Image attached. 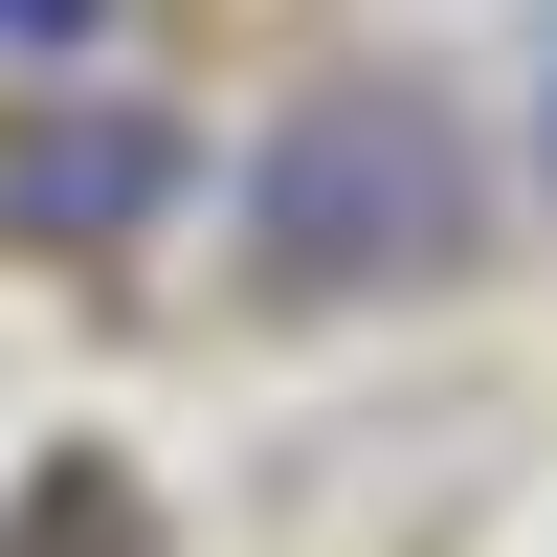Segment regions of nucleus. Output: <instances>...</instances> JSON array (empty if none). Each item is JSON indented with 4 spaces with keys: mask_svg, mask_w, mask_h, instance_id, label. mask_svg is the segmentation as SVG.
I'll return each instance as SVG.
<instances>
[{
    "mask_svg": "<svg viewBox=\"0 0 557 557\" xmlns=\"http://www.w3.org/2000/svg\"><path fill=\"white\" fill-rule=\"evenodd\" d=\"M178 201V112H23L0 134V246H134Z\"/></svg>",
    "mask_w": 557,
    "mask_h": 557,
    "instance_id": "obj_2",
    "label": "nucleus"
},
{
    "mask_svg": "<svg viewBox=\"0 0 557 557\" xmlns=\"http://www.w3.org/2000/svg\"><path fill=\"white\" fill-rule=\"evenodd\" d=\"M0 45H23V67L45 45H112V0H0Z\"/></svg>",
    "mask_w": 557,
    "mask_h": 557,
    "instance_id": "obj_3",
    "label": "nucleus"
},
{
    "mask_svg": "<svg viewBox=\"0 0 557 557\" xmlns=\"http://www.w3.org/2000/svg\"><path fill=\"white\" fill-rule=\"evenodd\" d=\"M535 201H557V67H535Z\"/></svg>",
    "mask_w": 557,
    "mask_h": 557,
    "instance_id": "obj_4",
    "label": "nucleus"
},
{
    "mask_svg": "<svg viewBox=\"0 0 557 557\" xmlns=\"http://www.w3.org/2000/svg\"><path fill=\"white\" fill-rule=\"evenodd\" d=\"M246 246L268 290H424V268H469V134L424 89H312L246 178Z\"/></svg>",
    "mask_w": 557,
    "mask_h": 557,
    "instance_id": "obj_1",
    "label": "nucleus"
}]
</instances>
